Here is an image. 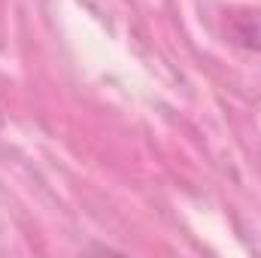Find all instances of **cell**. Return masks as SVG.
<instances>
[{
  "instance_id": "obj_1",
  "label": "cell",
  "mask_w": 261,
  "mask_h": 258,
  "mask_svg": "<svg viewBox=\"0 0 261 258\" xmlns=\"http://www.w3.org/2000/svg\"><path fill=\"white\" fill-rule=\"evenodd\" d=\"M225 37L240 49L261 52V9H231L225 18Z\"/></svg>"
}]
</instances>
